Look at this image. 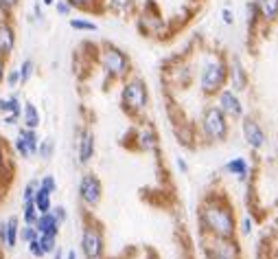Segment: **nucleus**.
Returning a JSON list of instances; mask_svg holds the SVG:
<instances>
[{"instance_id": "nucleus-7", "label": "nucleus", "mask_w": 278, "mask_h": 259, "mask_svg": "<svg viewBox=\"0 0 278 259\" xmlns=\"http://www.w3.org/2000/svg\"><path fill=\"white\" fill-rule=\"evenodd\" d=\"M77 194H79V200H81L83 207H88V209L99 207V204H101V198H103L101 178L97 174H92V171H85V174L79 178Z\"/></svg>"}, {"instance_id": "nucleus-11", "label": "nucleus", "mask_w": 278, "mask_h": 259, "mask_svg": "<svg viewBox=\"0 0 278 259\" xmlns=\"http://www.w3.org/2000/svg\"><path fill=\"white\" fill-rule=\"evenodd\" d=\"M95 152H97V141L92 130H81L77 136V163L85 167L95 158Z\"/></svg>"}, {"instance_id": "nucleus-43", "label": "nucleus", "mask_w": 278, "mask_h": 259, "mask_svg": "<svg viewBox=\"0 0 278 259\" xmlns=\"http://www.w3.org/2000/svg\"><path fill=\"white\" fill-rule=\"evenodd\" d=\"M3 121H5L7 125H16V123L20 121V119H18V117H13V115H5V117H3Z\"/></svg>"}, {"instance_id": "nucleus-2", "label": "nucleus", "mask_w": 278, "mask_h": 259, "mask_svg": "<svg viewBox=\"0 0 278 259\" xmlns=\"http://www.w3.org/2000/svg\"><path fill=\"white\" fill-rule=\"evenodd\" d=\"M149 105V90L141 77H127L121 88V108L127 117L138 119Z\"/></svg>"}, {"instance_id": "nucleus-28", "label": "nucleus", "mask_w": 278, "mask_h": 259, "mask_svg": "<svg viewBox=\"0 0 278 259\" xmlns=\"http://www.w3.org/2000/svg\"><path fill=\"white\" fill-rule=\"evenodd\" d=\"M72 9H79V11H99L101 7H99V3L101 0H66Z\"/></svg>"}, {"instance_id": "nucleus-5", "label": "nucleus", "mask_w": 278, "mask_h": 259, "mask_svg": "<svg viewBox=\"0 0 278 259\" xmlns=\"http://www.w3.org/2000/svg\"><path fill=\"white\" fill-rule=\"evenodd\" d=\"M228 82V66L221 59H210L206 66L202 68L200 75V88L204 95L215 97L219 90H223V86Z\"/></svg>"}, {"instance_id": "nucleus-39", "label": "nucleus", "mask_w": 278, "mask_h": 259, "mask_svg": "<svg viewBox=\"0 0 278 259\" xmlns=\"http://www.w3.org/2000/svg\"><path fill=\"white\" fill-rule=\"evenodd\" d=\"M37 191V182H26L24 184V191H22V202H31L33 196Z\"/></svg>"}, {"instance_id": "nucleus-20", "label": "nucleus", "mask_w": 278, "mask_h": 259, "mask_svg": "<svg viewBox=\"0 0 278 259\" xmlns=\"http://www.w3.org/2000/svg\"><path fill=\"white\" fill-rule=\"evenodd\" d=\"M0 115H13V117H18L22 115V101H20V97L18 95H9V97H3L0 99Z\"/></svg>"}, {"instance_id": "nucleus-48", "label": "nucleus", "mask_w": 278, "mask_h": 259, "mask_svg": "<svg viewBox=\"0 0 278 259\" xmlns=\"http://www.w3.org/2000/svg\"><path fill=\"white\" fill-rule=\"evenodd\" d=\"M55 5V0H42V7H53Z\"/></svg>"}, {"instance_id": "nucleus-36", "label": "nucleus", "mask_w": 278, "mask_h": 259, "mask_svg": "<svg viewBox=\"0 0 278 259\" xmlns=\"http://www.w3.org/2000/svg\"><path fill=\"white\" fill-rule=\"evenodd\" d=\"M26 250H29V255L33 257V259H44L46 255H44V250H42V246H39V242L37 240H31L29 244H26Z\"/></svg>"}, {"instance_id": "nucleus-29", "label": "nucleus", "mask_w": 278, "mask_h": 259, "mask_svg": "<svg viewBox=\"0 0 278 259\" xmlns=\"http://www.w3.org/2000/svg\"><path fill=\"white\" fill-rule=\"evenodd\" d=\"M37 242H39V246H42V250H44V255H46V257H51V255H53V250H55V248L59 246L55 235H37Z\"/></svg>"}, {"instance_id": "nucleus-14", "label": "nucleus", "mask_w": 278, "mask_h": 259, "mask_svg": "<svg viewBox=\"0 0 278 259\" xmlns=\"http://www.w3.org/2000/svg\"><path fill=\"white\" fill-rule=\"evenodd\" d=\"M134 141H136V150L138 152H154L158 147V134H156V130L151 128L149 123H143L141 128L136 130Z\"/></svg>"}, {"instance_id": "nucleus-32", "label": "nucleus", "mask_w": 278, "mask_h": 259, "mask_svg": "<svg viewBox=\"0 0 278 259\" xmlns=\"http://www.w3.org/2000/svg\"><path fill=\"white\" fill-rule=\"evenodd\" d=\"M39 187H42V189H46V191H49V194H55V191H57V180H55V176H53V174H46V176H42V178H39Z\"/></svg>"}, {"instance_id": "nucleus-4", "label": "nucleus", "mask_w": 278, "mask_h": 259, "mask_svg": "<svg viewBox=\"0 0 278 259\" xmlns=\"http://www.w3.org/2000/svg\"><path fill=\"white\" fill-rule=\"evenodd\" d=\"M230 119L217 108V105H206L200 119V130L208 143H223L230 134Z\"/></svg>"}, {"instance_id": "nucleus-8", "label": "nucleus", "mask_w": 278, "mask_h": 259, "mask_svg": "<svg viewBox=\"0 0 278 259\" xmlns=\"http://www.w3.org/2000/svg\"><path fill=\"white\" fill-rule=\"evenodd\" d=\"M204 250H206V259H241V248L235 237H228V240L208 237Z\"/></svg>"}, {"instance_id": "nucleus-17", "label": "nucleus", "mask_w": 278, "mask_h": 259, "mask_svg": "<svg viewBox=\"0 0 278 259\" xmlns=\"http://www.w3.org/2000/svg\"><path fill=\"white\" fill-rule=\"evenodd\" d=\"M20 121H22V128L37 130L39 123H42V117H39L37 105L31 103V101H22V115H20Z\"/></svg>"}, {"instance_id": "nucleus-9", "label": "nucleus", "mask_w": 278, "mask_h": 259, "mask_svg": "<svg viewBox=\"0 0 278 259\" xmlns=\"http://www.w3.org/2000/svg\"><path fill=\"white\" fill-rule=\"evenodd\" d=\"M217 108H219L228 119H243L246 112H243V103L239 99V92H235L233 88H223L217 92Z\"/></svg>"}, {"instance_id": "nucleus-19", "label": "nucleus", "mask_w": 278, "mask_h": 259, "mask_svg": "<svg viewBox=\"0 0 278 259\" xmlns=\"http://www.w3.org/2000/svg\"><path fill=\"white\" fill-rule=\"evenodd\" d=\"M103 9L116 16H129L136 9V0H103Z\"/></svg>"}, {"instance_id": "nucleus-18", "label": "nucleus", "mask_w": 278, "mask_h": 259, "mask_svg": "<svg viewBox=\"0 0 278 259\" xmlns=\"http://www.w3.org/2000/svg\"><path fill=\"white\" fill-rule=\"evenodd\" d=\"M223 169L228 171L230 176H235V178H239V180H246L248 174H250V165L248 161L243 156H235V158H230V161L223 165Z\"/></svg>"}, {"instance_id": "nucleus-45", "label": "nucleus", "mask_w": 278, "mask_h": 259, "mask_svg": "<svg viewBox=\"0 0 278 259\" xmlns=\"http://www.w3.org/2000/svg\"><path fill=\"white\" fill-rule=\"evenodd\" d=\"M53 259H64V248L62 246H57L55 250H53V255H51Z\"/></svg>"}, {"instance_id": "nucleus-30", "label": "nucleus", "mask_w": 278, "mask_h": 259, "mask_svg": "<svg viewBox=\"0 0 278 259\" xmlns=\"http://www.w3.org/2000/svg\"><path fill=\"white\" fill-rule=\"evenodd\" d=\"M37 229L33 227V224H22L20 227V242H24V244H29L31 240H37Z\"/></svg>"}, {"instance_id": "nucleus-27", "label": "nucleus", "mask_w": 278, "mask_h": 259, "mask_svg": "<svg viewBox=\"0 0 278 259\" xmlns=\"http://www.w3.org/2000/svg\"><path fill=\"white\" fill-rule=\"evenodd\" d=\"M37 209H35V204L31 202H22V215H20V220H22V224H35L37 220Z\"/></svg>"}, {"instance_id": "nucleus-47", "label": "nucleus", "mask_w": 278, "mask_h": 259, "mask_svg": "<svg viewBox=\"0 0 278 259\" xmlns=\"http://www.w3.org/2000/svg\"><path fill=\"white\" fill-rule=\"evenodd\" d=\"M64 259H77V250H66V253H64Z\"/></svg>"}, {"instance_id": "nucleus-16", "label": "nucleus", "mask_w": 278, "mask_h": 259, "mask_svg": "<svg viewBox=\"0 0 278 259\" xmlns=\"http://www.w3.org/2000/svg\"><path fill=\"white\" fill-rule=\"evenodd\" d=\"M33 227L37 229L39 235H55V237H59V231H62V224L55 220V215H53L51 211H49V213L37 215V220H35Z\"/></svg>"}, {"instance_id": "nucleus-12", "label": "nucleus", "mask_w": 278, "mask_h": 259, "mask_svg": "<svg viewBox=\"0 0 278 259\" xmlns=\"http://www.w3.org/2000/svg\"><path fill=\"white\" fill-rule=\"evenodd\" d=\"M16 51V26L9 18H0V57L9 59Z\"/></svg>"}, {"instance_id": "nucleus-26", "label": "nucleus", "mask_w": 278, "mask_h": 259, "mask_svg": "<svg viewBox=\"0 0 278 259\" xmlns=\"http://www.w3.org/2000/svg\"><path fill=\"white\" fill-rule=\"evenodd\" d=\"M53 152H55V141H53V138H39V145L35 152V156L39 161H51Z\"/></svg>"}, {"instance_id": "nucleus-35", "label": "nucleus", "mask_w": 278, "mask_h": 259, "mask_svg": "<svg viewBox=\"0 0 278 259\" xmlns=\"http://www.w3.org/2000/svg\"><path fill=\"white\" fill-rule=\"evenodd\" d=\"M51 213L55 215V220H57L59 224H62V227L66 224V220H68V211H66V207H64V204H53Z\"/></svg>"}, {"instance_id": "nucleus-46", "label": "nucleus", "mask_w": 278, "mask_h": 259, "mask_svg": "<svg viewBox=\"0 0 278 259\" xmlns=\"http://www.w3.org/2000/svg\"><path fill=\"white\" fill-rule=\"evenodd\" d=\"M0 246L5 248V220L0 222Z\"/></svg>"}, {"instance_id": "nucleus-10", "label": "nucleus", "mask_w": 278, "mask_h": 259, "mask_svg": "<svg viewBox=\"0 0 278 259\" xmlns=\"http://www.w3.org/2000/svg\"><path fill=\"white\" fill-rule=\"evenodd\" d=\"M241 134H243V141H246V145L250 150L259 152V150L265 147V143H267V136H265V132H263L261 123L252 117L241 119Z\"/></svg>"}, {"instance_id": "nucleus-23", "label": "nucleus", "mask_w": 278, "mask_h": 259, "mask_svg": "<svg viewBox=\"0 0 278 259\" xmlns=\"http://www.w3.org/2000/svg\"><path fill=\"white\" fill-rule=\"evenodd\" d=\"M18 136L22 138V143L26 145V150H29L31 158L35 156L37 152V145H39V136H37V130H29V128H20L18 130Z\"/></svg>"}, {"instance_id": "nucleus-24", "label": "nucleus", "mask_w": 278, "mask_h": 259, "mask_svg": "<svg viewBox=\"0 0 278 259\" xmlns=\"http://www.w3.org/2000/svg\"><path fill=\"white\" fill-rule=\"evenodd\" d=\"M9 174H11L9 150H7V145L0 141V184H7V182H9Z\"/></svg>"}, {"instance_id": "nucleus-1", "label": "nucleus", "mask_w": 278, "mask_h": 259, "mask_svg": "<svg viewBox=\"0 0 278 259\" xmlns=\"http://www.w3.org/2000/svg\"><path fill=\"white\" fill-rule=\"evenodd\" d=\"M200 227L202 233L208 237H219V240H228L235 237L237 233V217L235 209L230 207L226 198L210 196L200 204Z\"/></svg>"}, {"instance_id": "nucleus-42", "label": "nucleus", "mask_w": 278, "mask_h": 259, "mask_svg": "<svg viewBox=\"0 0 278 259\" xmlns=\"http://www.w3.org/2000/svg\"><path fill=\"white\" fill-rule=\"evenodd\" d=\"M5 72H7V59L0 57V84L5 82Z\"/></svg>"}, {"instance_id": "nucleus-41", "label": "nucleus", "mask_w": 278, "mask_h": 259, "mask_svg": "<svg viewBox=\"0 0 278 259\" xmlns=\"http://www.w3.org/2000/svg\"><path fill=\"white\" fill-rule=\"evenodd\" d=\"M175 165H177V169H180L182 174H187V171H189V165H187V161H184L182 156H180V158H177V161H175Z\"/></svg>"}, {"instance_id": "nucleus-38", "label": "nucleus", "mask_w": 278, "mask_h": 259, "mask_svg": "<svg viewBox=\"0 0 278 259\" xmlns=\"http://www.w3.org/2000/svg\"><path fill=\"white\" fill-rule=\"evenodd\" d=\"M55 11H57V16H62V18H66V16H70V11H72V7L66 3V0H55Z\"/></svg>"}, {"instance_id": "nucleus-37", "label": "nucleus", "mask_w": 278, "mask_h": 259, "mask_svg": "<svg viewBox=\"0 0 278 259\" xmlns=\"http://www.w3.org/2000/svg\"><path fill=\"white\" fill-rule=\"evenodd\" d=\"M13 152H16V154H18L20 158H31L29 150H26V145L22 143V138H20V136L13 138Z\"/></svg>"}, {"instance_id": "nucleus-40", "label": "nucleus", "mask_w": 278, "mask_h": 259, "mask_svg": "<svg viewBox=\"0 0 278 259\" xmlns=\"http://www.w3.org/2000/svg\"><path fill=\"white\" fill-rule=\"evenodd\" d=\"M252 231H254V220L246 215V217L241 220V235H250Z\"/></svg>"}, {"instance_id": "nucleus-6", "label": "nucleus", "mask_w": 278, "mask_h": 259, "mask_svg": "<svg viewBox=\"0 0 278 259\" xmlns=\"http://www.w3.org/2000/svg\"><path fill=\"white\" fill-rule=\"evenodd\" d=\"M81 253L85 259H103L105 253V237L101 224L95 220H88L81 229V240H79Z\"/></svg>"}, {"instance_id": "nucleus-15", "label": "nucleus", "mask_w": 278, "mask_h": 259, "mask_svg": "<svg viewBox=\"0 0 278 259\" xmlns=\"http://www.w3.org/2000/svg\"><path fill=\"white\" fill-rule=\"evenodd\" d=\"M20 217L18 215H9L5 220V248L7 250H16L18 242H20Z\"/></svg>"}, {"instance_id": "nucleus-3", "label": "nucleus", "mask_w": 278, "mask_h": 259, "mask_svg": "<svg viewBox=\"0 0 278 259\" xmlns=\"http://www.w3.org/2000/svg\"><path fill=\"white\" fill-rule=\"evenodd\" d=\"M99 64L110 79H127L131 75V59L114 44H103L99 49Z\"/></svg>"}, {"instance_id": "nucleus-31", "label": "nucleus", "mask_w": 278, "mask_h": 259, "mask_svg": "<svg viewBox=\"0 0 278 259\" xmlns=\"http://www.w3.org/2000/svg\"><path fill=\"white\" fill-rule=\"evenodd\" d=\"M33 68H35V64H33V59H24L22 64H20V84H26L33 75Z\"/></svg>"}, {"instance_id": "nucleus-34", "label": "nucleus", "mask_w": 278, "mask_h": 259, "mask_svg": "<svg viewBox=\"0 0 278 259\" xmlns=\"http://www.w3.org/2000/svg\"><path fill=\"white\" fill-rule=\"evenodd\" d=\"M3 84H7L9 88H18V86H22V84H20V70H18V68L7 70V72H5V82H3Z\"/></svg>"}, {"instance_id": "nucleus-33", "label": "nucleus", "mask_w": 278, "mask_h": 259, "mask_svg": "<svg viewBox=\"0 0 278 259\" xmlns=\"http://www.w3.org/2000/svg\"><path fill=\"white\" fill-rule=\"evenodd\" d=\"M18 7H20V0H0V13H3V18H9Z\"/></svg>"}, {"instance_id": "nucleus-25", "label": "nucleus", "mask_w": 278, "mask_h": 259, "mask_svg": "<svg viewBox=\"0 0 278 259\" xmlns=\"http://www.w3.org/2000/svg\"><path fill=\"white\" fill-rule=\"evenodd\" d=\"M68 24H70L72 31H83V33H95V31H99V24L92 22V20H88V18H70Z\"/></svg>"}, {"instance_id": "nucleus-13", "label": "nucleus", "mask_w": 278, "mask_h": 259, "mask_svg": "<svg viewBox=\"0 0 278 259\" xmlns=\"http://www.w3.org/2000/svg\"><path fill=\"white\" fill-rule=\"evenodd\" d=\"M228 79H230V86H233L235 92H243L248 88V72L243 68L241 59L239 57H233L228 64Z\"/></svg>"}, {"instance_id": "nucleus-22", "label": "nucleus", "mask_w": 278, "mask_h": 259, "mask_svg": "<svg viewBox=\"0 0 278 259\" xmlns=\"http://www.w3.org/2000/svg\"><path fill=\"white\" fill-rule=\"evenodd\" d=\"M33 204H35V209H37L39 215L49 213V211L53 209V194H49V191L42 189L37 184V191H35V196H33Z\"/></svg>"}, {"instance_id": "nucleus-21", "label": "nucleus", "mask_w": 278, "mask_h": 259, "mask_svg": "<svg viewBox=\"0 0 278 259\" xmlns=\"http://www.w3.org/2000/svg\"><path fill=\"white\" fill-rule=\"evenodd\" d=\"M254 9L261 13L263 20H269L274 22L278 18V0H256L254 3Z\"/></svg>"}, {"instance_id": "nucleus-44", "label": "nucleus", "mask_w": 278, "mask_h": 259, "mask_svg": "<svg viewBox=\"0 0 278 259\" xmlns=\"http://www.w3.org/2000/svg\"><path fill=\"white\" fill-rule=\"evenodd\" d=\"M233 11H230V9H223V22H226V24H233Z\"/></svg>"}]
</instances>
